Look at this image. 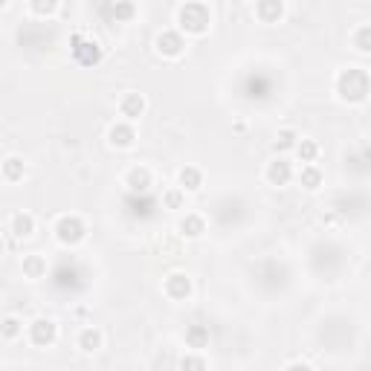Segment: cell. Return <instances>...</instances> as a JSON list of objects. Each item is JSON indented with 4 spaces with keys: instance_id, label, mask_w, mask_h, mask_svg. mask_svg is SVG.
I'll use <instances>...</instances> for the list:
<instances>
[{
    "instance_id": "obj_10",
    "label": "cell",
    "mask_w": 371,
    "mask_h": 371,
    "mask_svg": "<svg viewBox=\"0 0 371 371\" xmlns=\"http://www.w3.org/2000/svg\"><path fill=\"white\" fill-rule=\"evenodd\" d=\"M267 180L273 186H287L290 180H293V166H290L284 157H276V160L267 166Z\"/></svg>"
},
{
    "instance_id": "obj_12",
    "label": "cell",
    "mask_w": 371,
    "mask_h": 371,
    "mask_svg": "<svg viewBox=\"0 0 371 371\" xmlns=\"http://www.w3.org/2000/svg\"><path fill=\"white\" fill-rule=\"evenodd\" d=\"M125 183H128V189L134 192V195H145V192H148V186H151V171H148L145 166H140V169H130Z\"/></svg>"
},
{
    "instance_id": "obj_7",
    "label": "cell",
    "mask_w": 371,
    "mask_h": 371,
    "mask_svg": "<svg viewBox=\"0 0 371 371\" xmlns=\"http://www.w3.org/2000/svg\"><path fill=\"white\" fill-rule=\"evenodd\" d=\"M163 290H166V296H169V299L183 302V299H189V293H192V279H189V276H183V273H171V276L166 279Z\"/></svg>"
},
{
    "instance_id": "obj_11",
    "label": "cell",
    "mask_w": 371,
    "mask_h": 371,
    "mask_svg": "<svg viewBox=\"0 0 371 371\" xmlns=\"http://www.w3.org/2000/svg\"><path fill=\"white\" fill-rule=\"evenodd\" d=\"M119 114H122L128 122L140 119V116L145 114V99H142L140 93H128V96H122V102H119Z\"/></svg>"
},
{
    "instance_id": "obj_28",
    "label": "cell",
    "mask_w": 371,
    "mask_h": 371,
    "mask_svg": "<svg viewBox=\"0 0 371 371\" xmlns=\"http://www.w3.org/2000/svg\"><path fill=\"white\" fill-rule=\"evenodd\" d=\"M180 368H206V360L203 357H183Z\"/></svg>"
},
{
    "instance_id": "obj_21",
    "label": "cell",
    "mask_w": 371,
    "mask_h": 371,
    "mask_svg": "<svg viewBox=\"0 0 371 371\" xmlns=\"http://www.w3.org/2000/svg\"><path fill=\"white\" fill-rule=\"evenodd\" d=\"M296 145H299V134L296 130H290V128H284L281 134L276 137V151L281 154V151H296Z\"/></svg>"
},
{
    "instance_id": "obj_3",
    "label": "cell",
    "mask_w": 371,
    "mask_h": 371,
    "mask_svg": "<svg viewBox=\"0 0 371 371\" xmlns=\"http://www.w3.org/2000/svg\"><path fill=\"white\" fill-rule=\"evenodd\" d=\"M56 238L61 244H67V247H75V244H82L87 238V226H85V221L78 215H64L56 224Z\"/></svg>"
},
{
    "instance_id": "obj_6",
    "label": "cell",
    "mask_w": 371,
    "mask_h": 371,
    "mask_svg": "<svg viewBox=\"0 0 371 371\" xmlns=\"http://www.w3.org/2000/svg\"><path fill=\"white\" fill-rule=\"evenodd\" d=\"M56 336H59V325L52 322V320H35V322L30 325V339L35 342L38 348L52 346V342H56Z\"/></svg>"
},
{
    "instance_id": "obj_5",
    "label": "cell",
    "mask_w": 371,
    "mask_h": 371,
    "mask_svg": "<svg viewBox=\"0 0 371 371\" xmlns=\"http://www.w3.org/2000/svg\"><path fill=\"white\" fill-rule=\"evenodd\" d=\"M157 52L166 56V59H180L186 52V38L174 30H166V32L157 35Z\"/></svg>"
},
{
    "instance_id": "obj_13",
    "label": "cell",
    "mask_w": 371,
    "mask_h": 371,
    "mask_svg": "<svg viewBox=\"0 0 371 371\" xmlns=\"http://www.w3.org/2000/svg\"><path fill=\"white\" fill-rule=\"evenodd\" d=\"M9 232H15L18 238H30L35 232V218L30 212H18V215H12V221H9Z\"/></svg>"
},
{
    "instance_id": "obj_15",
    "label": "cell",
    "mask_w": 371,
    "mask_h": 371,
    "mask_svg": "<svg viewBox=\"0 0 371 371\" xmlns=\"http://www.w3.org/2000/svg\"><path fill=\"white\" fill-rule=\"evenodd\" d=\"M102 342H104V336H102L99 328H85L82 334H78V348H82L85 354L99 351V348H102Z\"/></svg>"
},
{
    "instance_id": "obj_9",
    "label": "cell",
    "mask_w": 371,
    "mask_h": 371,
    "mask_svg": "<svg viewBox=\"0 0 371 371\" xmlns=\"http://www.w3.org/2000/svg\"><path fill=\"white\" fill-rule=\"evenodd\" d=\"M255 15L261 23H279L284 15V0H255Z\"/></svg>"
},
{
    "instance_id": "obj_26",
    "label": "cell",
    "mask_w": 371,
    "mask_h": 371,
    "mask_svg": "<svg viewBox=\"0 0 371 371\" xmlns=\"http://www.w3.org/2000/svg\"><path fill=\"white\" fill-rule=\"evenodd\" d=\"M114 18L116 20H130V18H134V6H130L128 0H119V4L114 6Z\"/></svg>"
},
{
    "instance_id": "obj_2",
    "label": "cell",
    "mask_w": 371,
    "mask_h": 371,
    "mask_svg": "<svg viewBox=\"0 0 371 371\" xmlns=\"http://www.w3.org/2000/svg\"><path fill=\"white\" fill-rule=\"evenodd\" d=\"M209 23H212L209 6L200 4V0H189V4H183L177 9V26H180V32H186V35L209 32Z\"/></svg>"
},
{
    "instance_id": "obj_1",
    "label": "cell",
    "mask_w": 371,
    "mask_h": 371,
    "mask_svg": "<svg viewBox=\"0 0 371 371\" xmlns=\"http://www.w3.org/2000/svg\"><path fill=\"white\" fill-rule=\"evenodd\" d=\"M336 93L342 102L360 104L371 96V75L363 67H348L336 75Z\"/></svg>"
},
{
    "instance_id": "obj_25",
    "label": "cell",
    "mask_w": 371,
    "mask_h": 371,
    "mask_svg": "<svg viewBox=\"0 0 371 371\" xmlns=\"http://www.w3.org/2000/svg\"><path fill=\"white\" fill-rule=\"evenodd\" d=\"M166 206L169 209H183V203H186V189H171V192H166Z\"/></svg>"
},
{
    "instance_id": "obj_23",
    "label": "cell",
    "mask_w": 371,
    "mask_h": 371,
    "mask_svg": "<svg viewBox=\"0 0 371 371\" xmlns=\"http://www.w3.org/2000/svg\"><path fill=\"white\" fill-rule=\"evenodd\" d=\"M4 177L6 183H15L23 177V160H18V157H9V160L4 163Z\"/></svg>"
},
{
    "instance_id": "obj_24",
    "label": "cell",
    "mask_w": 371,
    "mask_h": 371,
    "mask_svg": "<svg viewBox=\"0 0 371 371\" xmlns=\"http://www.w3.org/2000/svg\"><path fill=\"white\" fill-rule=\"evenodd\" d=\"M354 47L360 49V52H371V26L365 23V26H360V30L354 32Z\"/></svg>"
},
{
    "instance_id": "obj_18",
    "label": "cell",
    "mask_w": 371,
    "mask_h": 371,
    "mask_svg": "<svg viewBox=\"0 0 371 371\" xmlns=\"http://www.w3.org/2000/svg\"><path fill=\"white\" fill-rule=\"evenodd\" d=\"M186 346L195 348V351H203L209 346V328L206 325H192L186 331Z\"/></svg>"
},
{
    "instance_id": "obj_17",
    "label": "cell",
    "mask_w": 371,
    "mask_h": 371,
    "mask_svg": "<svg viewBox=\"0 0 371 371\" xmlns=\"http://www.w3.org/2000/svg\"><path fill=\"white\" fill-rule=\"evenodd\" d=\"M322 183H325V174H322L320 169H316L313 163H308V166L302 169V174H299V186H305L308 192H316Z\"/></svg>"
},
{
    "instance_id": "obj_4",
    "label": "cell",
    "mask_w": 371,
    "mask_h": 371,
    "mask_svg": "<svg viewBox=\"0 0 371 371\" xmlns=\"http://www.w3.org/2000/svg\"><path fill=\"white\" fill-rule=\"evenodd\" d=\"M70 47H73V59L82 64V67H96L102 59H104V52H102V47L96 44V41H87L85 35H73V41H70Z\"/></svg>"
},
{
    "instance_id": "obj_27",
    "label": "cell",
    "mask_w": 371,
    "mask_h": 371,
    "mask_svg": "<svg viewBox=\"0 0 371 371\" xmlns=\"http://www.w3.org/2000/svg\"><path fill=\"white\" fill-rule=\"evenodd\" d=\"M20 334V322L15 320V316H6L4 320V339H15Z\"/></svg>"
},
{
    "instance_id": "obj_8",
    "label": "cell",
    "mask_w": 371,
    "mask_h": 371,
    "mask_svg": "<svg viewBox=\"0 0 371 371\" xmlns=\"http://www.w3.org/2000/svg\"><path fill=\"white\" fill-rule=\"evenodd\" d=\"M108 142L114 145V148H130L137 142V130H134V125H130L128 119L125 122H116L111 130H108Z\"/></svg>"
},
{
    "instance_id": "obj_20",
    "label": "cell",
    "mask_w": 371,
    "mask_h": 371,
    "mask_svg": "<svg viewBox=\"0 0 371 371\" xmlns=\"http://www.w3.org/2000/svg\"><path fill=\"white\" fill-rule=\"evenodd\" d=\"M296 157L308 166V163H313L316 157H320V145H316L313 140H299V145H296Z\"/></svg>"
},
{
    "instance_id": "obj_22",
    "label": "cell",
    "mask_w": 371,
    "mask_h": 371,
    "mask_svg": "<svg viewBox=\"0 0 371 371\" xmlns=\"http://www.w3.org/2000/svg\"><path fill=\"white\" fill-rule=\"evenodd\" d=\"M30 9H32V15H38V18H49V15H56L59 0H30Z\"/></svg>"
},
{
    "instance_id": "obj_16",
    "label": "cell",
    "mask_w": 371,
    "mask_h": 371,
    "mask_svg": "<svg viewBox=\"0 0 371 371\" xmlns=\"http://www.w3.org/2000/svg\"><path fill=\"white\" fill-rule=\"evenodd\" d=\"M177 180H180V189H186V192H197L200 186H203V174H200V169H195V166L180 169Z\"/></svg>"
},
{
    "instance_id": "obj_29",
    "label": "cell",
    "mask_w": 371,
    "mask_h": 371,
    "mask_svg": "<svg viewBox=\"0 0 371 371\" xmlns=\"http://www.w3.org/2000/svg\"><path fill=\"white\" fill-rule=\"evenodd\" d=\"M4 6H9V0H4Z\"/></svg>"
},
{
    "instance_id": "obj_19",
    "label": "cell",
    "mask_w": 371,
    "mask_h": 371,
    "mask_svg": "<svg viewBox=\"0 0 371 371\" xmlns=\"http://www.w3.org/2000/svg\"><path fill=\"white\" fill-rule=\"evenodd\" d=\"M23 276L26 279H41L47 276V261L41 255H26L23 258Z\"/></svg>"
},
{
    "instance_id": "obj_14",
    "label": "cell",
    "mask_w": 371,
    "mask_h": 371,
    "mask_svg": "<svg viewBox=\"0 0 371 371\" xmlns=\"http://www.w3.org/2000/svg\"><path fill=\"white\" fill-rule=\"evenodd\" d=\"M180 235H186V238H200L203 232H206V221L200 218V215H195V212H189L183 221H180Z\"/></svg>"
}]
</instances>
